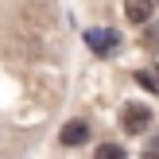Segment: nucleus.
<instances>
[{"label": "nucleus", "instance_id": "f257e3e1", "mask_svg": "<svg viewBox=\"0 0 159 159\" xmlns=\"http://www.w3.org/2000/svg\"><path fill=\"white\" fill-rule=\"evenodd\" d=\"M120 124H124V132H132V136H144V128L152 124V109L140 105V101H128L124 113H120Z\"/></svg>", "mask_w": 159, "mask_h": 159}, {"label": "nucleus", "instance_id": "f03ea898", "mask_svg": "<svg viewBox=\"0 0 159 159\" xmlns=\"http://www.w3.org/2000/svg\"><path fill=\"white\" fill-rule=\"evenodd\" d=\"M85 140H89V124H85V120H66L62 132H58V144L62 148H78V144H85Z\"/></svg>", "mask_w": 159, "mask_h": 159}, {"label": "nucleus", "instance_id": "7ed1b4c3", "mask_svg": "<svg viewBox=\"0 0 159 159\" xmlns=\"http://www.w3.org/2000/svg\"><path fill=\"white\" fill-rule=\"evenodd\" d=\"M85 43H89L97 54H105L109 47H116V35H113V31H101V27H89V31H85Z\"/></svg>", "mask_w": 159, "mask_h": 159}, {"label": "nucleus", "instance_id": "20e7f679", "mask_svg": "<svg viewBox=\"0 0 159 159\" xmlns=\"http://www.w3.org/2000/svg\"><path fill=\"white\" fill-rule=\"evenodd\" d=\"M124 16H128L132 23H140V27H144L148 16H152V0H124Z\"/></svg>", "mask_w": 159, "mask_h": 159}, {"label": "nucleus", "instance_id": "39448f33", "mask_svg": "<svg viewBox=\"0 0 159 159\" xmlns=\"http://www.w3.org/2000/svg\"><path fill=\"white\" fill-rule=\"evenodd\" d=\"M93 159H128V155H124L120 144H101L97 152H93Z\"/></svg>", "mask_w": 159, "mask_h": 159}, {"label": "nucleus", "instance_id": "423d86ee", "mask_svg": "<svg viewBox=\"0 0 159 159\" xmlns=\"http://www.w3.org/2000/svg\"><path fill=\"white\" fill-rule=\"evenodd\" d=\"M136 82L144 85V89H155V74H152V70H140V74H136Z\"/></svg>", "mask_w": 159, "mask_h": 159}, {"label": "nucleus", "instance_id": "0eeeda50", "mask_svg": "<svg viewBox=\"0 0 159 159\" xmlns=\"http://www.w3.org/2000/svg\"><path fill=\"white\" fill-rule=\"evenodd\" d=\"M144 43L148 47H159V23H152V27L144 31Z\"/></svg>", "mask_w": 159, "mask_h": 159}, {"label": "nucleus", "instance_id": "6e6552de", "mask_svg": "<svg viewBox=\"0 0 159 159\" xmlns=\"http://www.w3.org/2000/svg\"><path fill=\"white\" fill-rule=\"evenodd\" d=\"M148 159H159V140H152V144H148Z\"/></svg>", "mask_w": 159, "mask_h": 159}]
</instances>
